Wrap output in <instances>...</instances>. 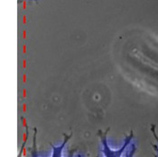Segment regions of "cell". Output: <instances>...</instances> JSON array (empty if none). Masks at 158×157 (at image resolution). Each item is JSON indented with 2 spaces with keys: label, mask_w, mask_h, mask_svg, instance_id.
Segmentation results:
<instances>
[{
  "label": "cell",
  "mask_w": 158,
  "mask_h": 157,
  "mask_svg": "<svg viewBox=\"0 0 158 157\" xmlns=\"http://www.w3.org/2000/svg\"><path fill=\"white\" fill-rule=\"evenodd\" d=\"M109 131H110V128H108L105 132H102L101 130H99L98 132V137L100 138L101 144H102V146H103L102 153H103V155H104L105 157H121L122 154L125 152L127 147L131 144V141L134 138V131L131 130L130 134L126 136L125 141H124V145H122L121 147L119 149H118V150H112L109 146L108 140H107V135H108Z\"/></svg>",
  "instance_id": "cell-1"
},
{
  "label": "cell",
  "mask_w": 158,
  "mask_h": 157,
  "mask_svg": "<svg viewBox=\"0 0 158 157\" xmlns=\"http://www.w3.org/2000/svg\"><path fill=\"white\" fill-rule=\"evenodd\" d=\"M72 136H73V132H71V134H64L63 142H62V144L60 146H55V145H52V143H50V145L52 148V157H61L63 149H64L66 144L68 143V141L72 138Z\"/></svg>",
  "instance_id": "cell-2"
},
{
  "label": "cell",
  "mask_w": 158,
  "mask_h": 157,
  "mask_svg": "<svg viewBox=\"0 0 158 157\" xmlns=\"http://www.w3.org/2000/svg\"><path fill=\"white\" fill-rule=\"evenodd\" d=\"M36 133L37 129L35 128V134L33 137V148H32V157H38V150L36 145Z\"/></svg>",
  "instance_id": "cell-3"
},
{
  "label": "cell",
  "mask_w": 158,
  "mask_h": 157,
  "mask_svg": "<svg viewBox=\"0 0 158 157\" xmlns=\"http://www.w3.org/2000/svg\"><path fill=\"white\" fill-rule=\"evenodd\" d=\"M136 151V146L135 144H130V149L126 151L124 157H134V155L135 154ZM155 157H157V155H156Z\"/></svg>",
  "instance_id": "cell-4"
},
{
  "label": "cell",
  "mask_w": 158,
  "mask_h": 157,
  "mask_svg": "<svg viewBox=\"0 0 158 157\" xmlns=\"http://www.w3.org/2000/svg\"><path fill=\"white\" fill-rule=\"evenodd\" d=\"M151 131H152V133H153V134H154V136H155L156 140L157 141V143H158V136H157V134H156V129H155V126H154V125L151 126Z\"/></svg>",
  "instance_id": "cell-5"
},
{
  "label": "cell",
  "mask_w": 158,
  "mask_h": 157,
  "mask_svg": "<svg viewBox=\"0 0 158 157\" xmlns=\"http://www.w3.org/2000/svg\"><path fill=\"white\" fill-rule=\"evenodd\" d=\"M74 154H75V150H72L69 155H68V157H74Z\"/></svg>",
  "instance_id": "cell-6"
},
{
  "label": "cell",
  "mask_w": 158,
  "mask_h": 157,
  "mask_svg": "<svg viewBox=\"0 0 158 157\" xmlns=\"http://www.w3.org/2000/svg\"><path fill=\"white\" fill-rule=\"evenodd\" d=\"M153 147H154V149H155V151L157 153V155H158V147L156 146V145H153Z\"/></svg>",
  "instance_id": "cell-7"
},
{
  "label": "cell",
  "mask_w": 158,
  "mask_h": 157,
  "mask_svg": "<svg viewBox=\"0 0 158 157\" xmlns=\"http://www.w3.org/2000/svg\"><path fill=\"white\" fill-rule=\"evenodd\" d=\"M78 157H81V155H78ZM97 157H98V156H97Z\"/></svg>",
  "instance_id": "cell-8"
}]
</instances>
